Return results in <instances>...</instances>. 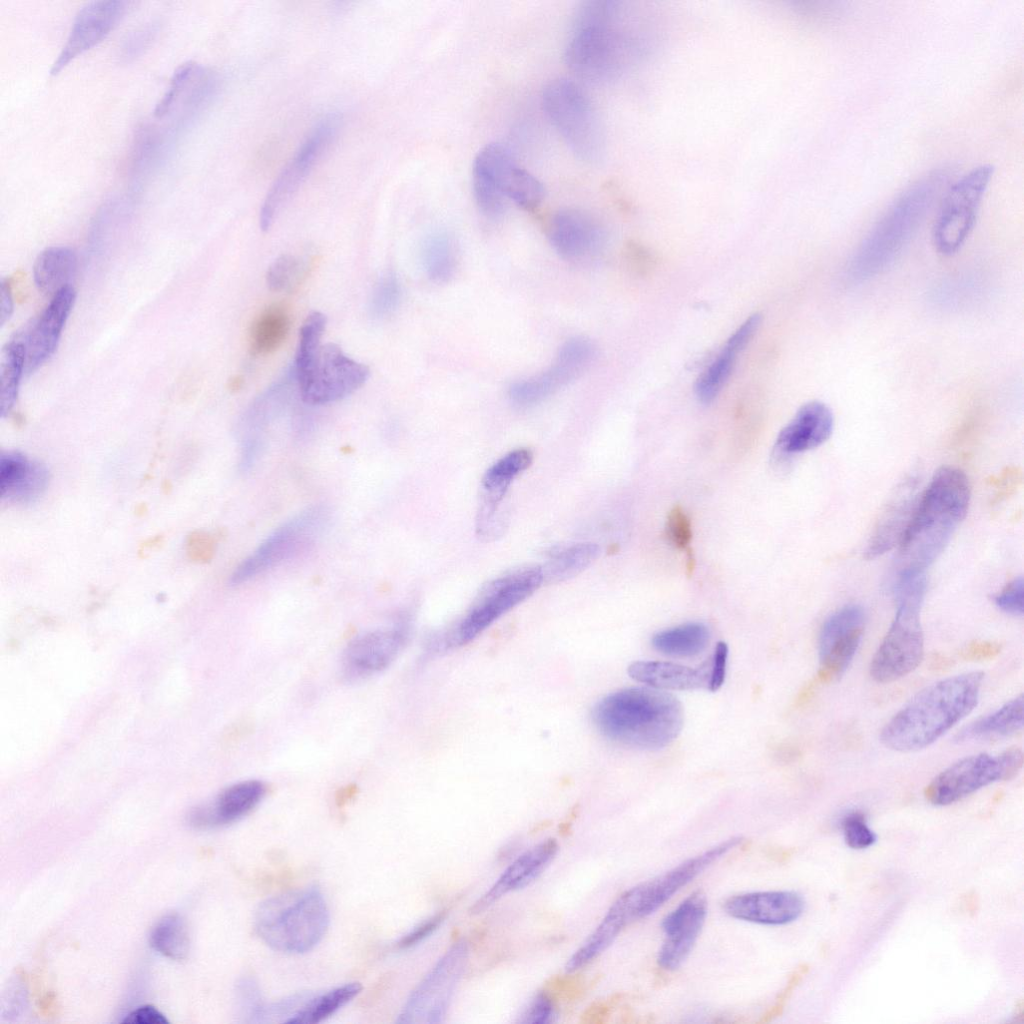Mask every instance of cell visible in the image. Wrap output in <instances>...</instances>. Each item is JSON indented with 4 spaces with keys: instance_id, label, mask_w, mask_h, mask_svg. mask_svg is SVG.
Wrapping results in <instances>:
<instances>
[{
    "instance_id": "1",
    "label": "cell",
    "mask_w": 1024,
    "mask_h": 1024,
    "mask_svg": "<svg viewBox=\"0 0 1024 1024\" xmlns=\"http://www.w3.org/2000/svg\"><path fill=\"white\" fill-rule=\"evenodd\" d=\"M969 502L970 485L961 470L943 467L934 474L898 543L897 579L924 573L965 518Z\"/></svg>"
},
{
    "instance_id": "2",
    "label": "cell",
    "mask_w": 1024,
    "mask_h": 1024,
    "mask_svg": "<svg viewBox=\"0 0 1024 1024\" xmlns=\"http://www.w3.org/2000/svg\"><path fill=\"white\" fill-rule=\"evenodd\" d=\"M983 678V672H967L919 691L883 727L881 742L899 752L931 745L975 708Z\"/></svg>"
},
{
    "instance_id": "3",
    "label": "cell",
    "mask_w": 1024,
    "mask_h": 1024,
    "mask_svg": "<svg viewBox=\"0 0 1024 1024\" xmlns=\"http://www.w3.org/2000/svg\"><path fill=\"white\" fill-rule=\"evenodd\" d=\"M615 1H588L576 10L564 59L579 79L593 84L618 78L629 64L638 40Z\"/></svg>"
},
{
    "instance_id": "4",
    "label": "cell",
    "mask_w": 1024,
    "mask_h": 1024,
    "mask_svg": "<svg viewBox=\"0 0 1024 1024\" xmlns=\"http://www.w3.org/2000/svg\"><path fill=\"white\" fill-rule=\"evenodd\" d=\"M597 729L619 744L661 749L680 733L684 713L673 695L648 687L626 688L602 698L593 708Z\"/></svg>"
},
{
    "instance_id": "5",
    "label": "cell",
    "mask_w": 1024,
    "mask_h": 1024,
    "mask_svg": "<svg viewBox=\"0 0 1024 1024\" xmlns=\"http://www.w3.org/2000/svg\"><path fill=\"white\" fill-rule=\"evenodd\" d=\"M949 176L945 169L934 170L901 193L851 259L848 272L853 280L863 281L877 275L897 257L946 187Z\"/></svg>"
},
{
    "instance_id": "6",
    "label": "cell",
    "mask_w": 1024,
    "mask_h": 1024,
    "mask_svg": "<svg viewBox=\"0 0 1024 1024\" xmlns=\"http://www.w3.org/2000/svg\"><path fill=\"white\" fill-rule=\"evenodd\" d=\"M329 910L321 891L310 886L280 893L257 908L254 926L272 949L290 954L312 950L329 927Z\"/></svg>"
},
{
    "instance_id": "7",
    "label": "cell",
    "mask_w": 1024,
    "mask_h": 1024,
    "mask_svg": "<svg viewBox=\"0 0 1024 1024\" xmlns=\"http://www.w3.org/2000/svg\"><path fill=\"white\" fill-rule=\"evenodd\" d=\"M925 590L923 575L896 581V613L870 664V675L876 682L898 680L920 664L924 653L920 610Z\"/></svg>"
},
{
    "instance_id": "8",
    "label": "cell",
    "mask_w": 1024,
    "mask_h": 1024,
    "mask_svg": "<svg viewBox=\"0 0 1024 1024\" xmlns=\"http://www.w3.org/2000/svg\"><path fill=\"white\" fill-rule=\"evenodd\" d=\"M472 186L479 210L491 219L503 214L508 200L525 210H534L545 196L542 183L499 143L487 144L477 153Z\"/></svg>"
},
{
    "instance_id": "9",
    "label": "cell",
    "mask_w": 1024,
    "mask_h": 1024,
    "mask_svg": "<svg viewBox=\"0 0 1024 1024\" xmlns=\"http://www.w3.org/2000/svg\"><path fill=\"white\" fill-rule=\"evenodd\" d=\"M543 110L575 156L586 162L599 159L603 136L595 110L582 88L559 78L550 81L542 93Z\"/></svg>"
},
{
    "instance_id": "10",
    "label": "cell",
    "mask_w": 1024,
    "mask_h": 1024,
    "mask_svg": "<svg viewBox=\"0 0 1024 1024\" xmlns=\"http://www.w3.org/2000/svg\"><path fill=\"white\" fill-rule=\"evenodd\" d=\"M329 519L326 507L313 506L286 521L234 569L230 585L245 583L303 552L324 532Z\"/></svg>"
},
{
    "instance_id": "11",
    "label": "cell",
    "mask_w": 1024,
    "mask_h": 1024,
    "mask_svg": "<svg viewBox=\"0 0 1024 1024\" xmlns=\"http://www.w3.org/2000/svg\"><path fill=\"white\" fill-rule=\"evenodd\" d=\"M1022 765L1023 753L1017 747L996 756L981 753L965 757L932 779L924 796L933 805H950L991 783L1013 778Z\"/></svg>"
},
{
    "instance_id": "12",
    "label": "cell",
    "mask_w": 1024,
    "mask_h": 1024,
    "mask_svg": "<svg viewBox=\"0 0 1024 1024\" xmlns=\"http://www.w3.org/2000/svg\"><path fill=\"white\" fill-rule=\"evenodd\" d=\"M544 582L540 566H526L486 584L450 637L453 646L465 645L505 613L531 596Z\"/></svg>"
},
{
    "instance_id": "13",
    "label": "cell",
    "mask_w": 1024,
    "mask_h": 1024,
    "mask_svg": "<svg viewBox=\"0 0 1024 1024\" xmlns=\"http://www.w3.org/2000/svg\"><path fill=\"white\" fill-rule=\"evenodd\" d=\"M992 174L991 165H980L956 180L946 191L933 228V243L940 254L951 256L966 242Z\"/></svg>"
},
{
    "instance_id": "14",
    "label": "cell",
    "mask_w": 1024,
    "mask_h": 1024,
    "mask_svg": "<svg viewBox=\"0 0 1024 1024\" xmlns=\"http://www.w3.org/2000/svg\"><path fill=\"white\" fill-rule=\"evenodd\" d=\"M293 373L300 399L309 405L341 400L359 389L370 375L366 365L334 343L321 345L308 366Z\"/></svg>"
},
{
    "instance_id": "15",
    "label": "cell",
    "mask_w": 1024,
    "mask_h": 1024,
    "mask_svg": "<svg viewBox=\"0 0 1024 1024\" xmlns=\"http://www.w3.org/2000/svg\"><path fill=\"white\" fill-rule=\"evenodd\" d=\"M468 957L466 941L455 942L414 989L397 1023L435 1024L443 1021Z\"/></svg>"
},
{
    "instance_id": "16",
    "label": "cell",
    "mask_w": 1024,
    "mask_h": 1024,
    "mask_svg": "<svg viewBox=\"0 0 1024 1024\" xmlns=\"http://www.w3.org/2000/svg\"><path fill=\"white\" fill-rule=\"evenodd\" d=\"M339 123L335 114L323 117L276 176L260 209L259 225L263 231L270 229L278 214L305 182L336 136Z\"/></svg>"
},
{
    "instance_id": "17",
    "label": "cell",
    "mask_w": 1024,
    "mask_h": 1024,
    "mask_svg": "<svg viewBox=\"0 0 1024 1024\" xmlns=\"http://www.w3.org/2000/svg\"><path fill=\"white\" fill-rule=\"evenodd\" d=\"M596 354L590 339L577 336L559 349L552 365L545 371L514 382L509 387L511 402L522 408L538 404L577 379L592 363Z\"/></svg>"
},
{
    "instance_id": "18",
    "label": "cell",
    "mask_w": 1024,
    "mask_h": 1024,
    "mask_svg": "<svg viewBox=\"0 0 1024 1024\" xmlns=\"http://www.w3.org/2000/svg\"><path fill=\"white\" fill-rule=\"evenodd\" d=\"M75 300L76 292L72 286L62 289L52 296L42 312L13 338L23 348L25 374L35 372L54 354Z\"/></svg>"
},
{
    "instance_id": "19",
    "label": "cell",
    "mask_w": 1024,
    "mask_h": 1024,
    "mask_svg": "<svg viewBox=\"0 0 1024 1024\" xmlns=\"http://www.w3.org/2000/svg\"><path fill=\"white\" fill-rule=\"evenodd\" d=\"M742 842V837H731L685 860L664 874L634 886L638 919L654 913L678 890Z\"/></svg>"
},
{
    "instance_id": "20",
    "label": "cell",
    "mask_w": 1024,
    "mask_h": 1024,
    "mask_svg": "<svg viewBox=\"0 0 1024 1024\" xmlns=\"http://www.w3.org/2000/svg\"><path fill=\"white\" fill-rule=\"evenodd\" d=\"M128 3L117 0L93 1L82 7L72 24L69 36L51 74H58L77 56L103 41L127 11Z\"/></svg>"
},
{
    "instance_id": "21",
    "label": "cell",
    "mask_w": 1024,
    "mask_h": 1024,
    "mask_svg": "<svg viewBox=\"0 0 1024 1024\" xmlns=\"http://www.w3.org/2000/svg\"><path fill=\"white\" fill-rule=\"evenodd\" d=\"M707 900L701 891L685 898L662 921L664 941L657 962L664 970L677 969L690 954L704 925Z\"/></svg>"
},
{
    "instance_id": "22",
    "label": "cell",
    "mask_w": 1024,
    "mask_h": 1024,
    "mask_svg": "<svg viewBox=\"0 0 1024 1024\" xmlns=\"http://www.w3.org/2000/svg\"><path fill=\"white\" fill-rule=\"evenodd\" d=\"M409 635L406 623L377 629L354 638L343 654V670L351 679L373 675L387 668L397 657Z\"/></svg>"
},
{
    "instance_id": "23",
    "label": "cell",
    "mask_w": 1024,
    "mask_h": 1024,
    "mask_svg": "<svg viewBox=\"0 0 1024 1024\" xmlns=\"http://www.w3.org/2000/svg\"><path fill=\"white\" fill-rule=\"evenodd\" d=\"M548 238L560 257L580 262L598 250L603 240V230L589 213L567 208L557 211L551 217Z\"/></svg>"
},
{
    "instance_id": "24",
    "label": "cell",
    "mask_w": 1024,
    "mask_h": 1024,
    "mask_svg": "<svg viewBox=\"0 0 1024 1024\" xmlns=\"http://www.w3.org/2000/svg\"><path fill=\"white\" fill-rule=\"evenodd\" d=\"M802 896L793 891H758L733 895L725 900L724 911L731 917L763 925H786L804 911Z\"/></svg>"
},
{
    "instance_id": "25",
    "label": "cell",
    "mask_w": 1024,
    "mask_h": 1024,
    "mask_svg": "<svg viewBox=\"0 0 1024 1024\" xmlns=\"http://www.w3.org/2000/svg\"><path fill=\"white\" fill-rule=\"evenodd\" d=\"M557 851V841L549 838L523 852L474 903L471 913L479 914L506 894L530 885L549 866Z\"/></svg>"
},
{
    "instance_id": "26",
    "label": "cell",
    "mask_w": 1024,
    "mask_h": 1024,
    "mask_svg": "<svg viewBox=\"0 0 1024 1024\" xmlns=\"http://www.w3.org/2000/svg\"><path fill=\"white\" fill-rule=\"evenodd\" d=\"M298 391L293 374L280 379L259 395L246 409L238 423L242 443L257 442L265 445V432L285 414Z\"/></svg>"
},
{
    "instance_id": "27",
    "label": "cell",
    "mask_w": 1024,
    "mask_h": 1024,
    "mask_svg": "<svg viewBox=\"0 0 1024 1024\" xmlns=\"http://www.w3.org/2000/svg\"><path fill=\"white\" fill-rule=\"evenodd\" d=\"M833 427L834 416L829 406L818 400L807 402L780 431L776 447L786 454L816 448L831 436Z\"/></svg>"
},
{
    "instance_id": "28",
    "label": "cell",
    "mask_w": 1024,
    "mask_h": 1024,
    "mask_svg": "<svg viewBox=\"0 0 1024 1024\" xmlns=\"http://www.w3.org/2000/svg\"><path fill=\"white\" fill-rule=\"evenodd\" d=\"M266 786L259 780H246L223 790L208 806L195 810L191 822L199 827L233 823L249 814L264 798Z\"/></svg>"
},
{
    "instance_id": "29",
    "label": "cell",
    "mask_w": 1024,
    "mask_h": 1024,
    "mask_svg": "<svg viewBox=\"0 0 1024 1024\" xmlns=\"http://www.w3.org/2000/svg\"><path fill=\"white\" fill-rule=\"evenodd\" d=\"M48 481V470L41 463L17 451L1 454V498L18 503L33 502L45 491Z\"/></svg>"
},
{
    "instance_id": "30",
    "label": "cell",
    "mask_w": 1024,
    "mask_h": 1024,
    "mask_svg": "<svg viewBox=\"0 0 1024 1024\" xmlns=\"http://www.w3.org/2000/svg\"><path fill=\"white\" fill-rule=\"evenodd\" d=\"M760 315L748 317L729 337L713 362L699 376L695 393L703 403H710L729 378L738 354L753 337L760 325Z\"/></svg>"
},
{
    "instance_id": "31",
    "label": "cell",
    "mask_w": 1024,
    "mask_h": 1024,
    "mask_svg": "<svg viewBox=\"0 0 1024 1024\" xmlns=\"http://www.w3.org/2000/svg\"><path fill=\"white\" fill-rule=\"evenodd\" d=\"M628 674L634 680L659 690L708 688L710 663L691 668L672 662L636 661L628 667Z\"/></svg>"
},
{
    "instance_id": "32",
    "label": "cell",
    "mask_w": 1024,
    "mask_h": 1024,
    "mask_svg": "<svg viewBox=\"0 0 1024 1024\" xmlns=\"http://www.w3.org/2000/svg\"><path fill=\"white\" fill-rule=\"evenodd\" d=\"M631 922L632 920L624 903L618 897L596 929L568 959L565 970L567 972H574L586 966L605 951L619 933Z\"/></svg>"
},
{
    "instance_id": "33",
    "label": "cell",
    "mask_w": 1024,
    "mask_h": 1024,
    "mask_svg": "<svg viewBox=\"0 0 1024 1024\" xmlns=\"http://www.w3.org/2000/svg\"><path fill=\"white\" fill-rule=\"evenodd\" d=\"M77 256L65 246H52L41 251L33 264V280L39 291L54 296L71 286L76 274Z\"/></svg>"
},
{
    "instance_id": "34",
    "label": "cell",
    "mask_w": 1024,
    "mask_h": 1024,
    "mask_svg": "<svg viewBox=\"0 0 1024 1024\" xmlns=\"http://www.w3.org/2000/svg\"><path fill=\"white\" fill-rule=\"evenodd\" d=\"M1023 727L1022 694L995 712L964 727L955 737L957 742L999 739L1011 736Z\"/></svg>"
},
{
    "instance_id": "35",
    "label": "cell",
    "mask_w": 1024,
    "mask_h": 1024,
    "mask_svg": "<svg viewBox=\"0 0 1024 1024\" xmlns=\"http://www.w3.org/2000/svg\"><path fill=\"white\" fill-rule=\"evenodd\" d=\"M600 548L591 542L562 546L551 550L542 569L546 582H561L577 576L599 556Z\"/></svg>"
},
{
    "instance_id": "36",
    "label": "cell",
    "mask_w": 1024,
    "mask_h": 1024,
    "mask_svg": "<svg viewBox=\"0 0 1024 1024\" xmlns=\"http://www.w3.org/2000/svg\"><path fill=\"white\" fill-rule=\"evenodd\" d=\"M533 455L525 448L515 449L487 469L481 486L485 503L501 504L513 480L532 463Z\"/></svg>"
},
{
    "instance_id": "37",
    "label": "cell",
    "mask_w": 1024,
    "mask_h": 1024,
    "mask_svg": "<svg viewBox=\"0 0 1024 1024\" xmlns=\"http://www.w3.org/2000/svg\"><path fill=\"white\" fill-rule=\"evenodd\" d=\"M290 330V316L278 304L267 307L253 321L249 342L254 355H266L277 350Z\"/></svg>"
},
{
    "instance_id": "38",
    "label": "cell",
    "mask_w": 1024,
    "mask_h": 1024,
    "mask_svg": "<svg viewBox=\"0 0 1024 1024\" xmlns=\"http://www.w3.org/2000/svg\"><path fill=\"white\" fill-rule=\"evenodd\" d=\"M708 641V628L702 623L692 622L656 633L652 645L667 656L690 657L701 653Z\"/></svg>"
},
{
    "instance_id": "39",
    "label": "cell",
    "mask_w": 1024,
    "mask_h": 1024,
    "mask_svg": "<svg viewBox=\"0 0 1024 1024\" xmlns=\"http://www.w3.org/2000/svg\"><path fill=\"white\" fill-rule=\"evenodd\" d=\"M362 989L358 982L346 983L328 992L310 995L298 1011L285 1023L314 1024L320 1023L349 1003Z\"/></svg>"
},
{
    "instance_id": "40",
    "label": "cell",
    "mask_w": 1024,
    "mask_h": 1024,
    "mask_svg": "<svg viewBox=\"0 0 1024 1024\" xmlns=\"http://www.w3.org/2000/svg\"><path fill=\"white\" fill-rule=\"evenodd\" d=\"M908 493L901 494L891 505L867 548V556L875 557L899 543L916 503Z\"/></svg>"
},
{
    "instance_id": "41",
    "label": "cell",
    "mask_w": 1024,
    "mask_h": 1024,
    "mask_svg": "<svg viewBox=\"0 0 1024 1024\" xmlns=\"http://www.w3.org/2000/svg\"><path fill=\"white\" fill-rule=\"evenodd\" d=\"M423 265L427 276L436 283H447L458 267V249L452 236L437 232L429 236L423 245Z\"/></svg>"
},
{
    "instance_id": "42",
    "label": "cell",
    "mask_w": 1024,
    "mask_h": 1024,
    "mask_svg": "<svg viewBox=\"0 0 1024 1024\" xmlns=\"http://www.w3.org/2000/svg\"><path fill=\"white\" fill-rule=\"evenodd\" d=\"M24 375V351L21 344L12 339L2 348L0 356V415L2 418L8 416L14 408Z\"/></svg>"
},
{
    "instance_id": "43",
    "label": "cell",
    "mask_w": 1024,
    "mask_h": 1024,
    "mask_svg": "<svg viewBox=\"0 0 1024 1024\" xmlns=\"http://www.w3.org/2000/svg\"><path fill=\"white\" fill-rule=\"evenodd\" d=\"M151 947L160 954L183 960L189 953L190 940L184 919L178 914L161 918L150 934Z\"/></svg>"
},
{
    "instance_id": "44",
    "label": "cell",
    "mask_w": 1024,
    "mask_h": 1024,
    "mask_svg": "<svg viewBox=\"0 0 1024 1024\" xmlns=\"http://www.w3.org/2000/svg\"><path fill=\"white\" fill-rule=\"evenodd\" d=\"M865 613L861 606L846 605L832 613L823 623L819 649L851 633L864 630Z\"/></svg>"
},
{
    "instance_id": "45",
    "label": "cell",
    "mask_w": 1024,
    "mask_h": 1024,
    "mask_svg": "<svg viewBox=\"0 0 1024 1024\" xmlns=\"http://www.w3.org/2000/svg\"><path fill=\"white\" fill-rule=\"evenodd\" d=\"M309 267L307 259L284 254L268 268L267 285L273 291L294 290L306 277Z\"/></svg>"
},
{
    "instance_id": "46",
    "label": "cell",
    "mask_w": 1024,
    "mask_h": 1024,
    "mask_svg": "<svg viewBox=\"0 0 1024 1024\" xmlns=\"http://www.w3.org/2000/svg\"><path fill=\"white\" fill-rule=\"evenodd\" d=\"M326 326V317L319 311L310 313L303 322L295 355L293 370H303L312 360L321 346V338Z\"/></svg>"
},
{
    "instance_id": "47",
    "label": "cell",
    "mask_w": 1024,
    "mask_h": 1024,
    "mask_svg": "<svg viewBox=\"0 0 1024 1024\" xmlns=\"http://www.w3.org/2000/svg\"><path fill=\"white\" fill-rule=\"evenodd\" d=\"M401 299V286L394 273L383 275L373 288L369 310L374 318L390 315L398 307Z\"/></svg>"
},
{
    "instance_id": "48",
    "label": "cell",
    "mask_w": 1024,
    "mask_h": 1024,
    "mask_svg": "<svg viewBox=\"0 0 1024 1024\" xmlns=\"http://www.w3.org/2000/svg\"><path fill=\"white\" fill-rule=\"evenodd\" d=\"M842 829L845 842L852 849H865L876 842V834L867 825L864 815L859 812L845 816Z\"/></svg>"
},
{
    "instance_id": "49",
    "label": "cell",
    "mask_w": 1024,
    "mask_h": 1024,
    "mask_svg": "<svg viewBox=\"0 0 1024 1024\" xmlns=\"http://www.w3.org/2000/svg\"><path fill=\"white\" fill-rule=\"evenodd\" d=\"M1023 579L1018 577L1009 582L994 598L996 606L1002 611L1021 616L1023 614Z\"/></svg>"
},
{
    "instance_id": "50",
    "label": "cell",
    "mask_w": 1024,
    "mask_h": 1024,
    "mask_svg": "<svg viewBox=\"0 0 1024 1024\" xmlns=\"http://www.w3.org/2000/svg\"><path fill=\"white\" fill-rule=\"evenodd\" d=\"M555 1009L552 1000L545 994L539 993L529 1003L518 1022L529 1024H546L553 1022Z\"/></svg>"
},
{
    "instance_id": "51",
    "label": "cell",
    "mask_w": 1024,
    "mask_h": 1024,
    "mask_svg": "<svg viewBox=\"0 0 1024 1024\" xmlns=\"http://www.w3.org/2000/svg\"><path fill=\"white\" fill-rule=\"evenodd\" d=\"M667 535L678 548H685L691 540V523L680 507H675L668 515Z\"/></svg>"
},
{
    "instance_id": "52",
    "label": "cell",
    "mask_w": 1024,
    "mask_h": 1024,
    "mask_svg": "<svg viewBox=\"0 0 1024 1024\" xmlns=\"http://www.w3.org/2000/svg\"><path fill=\"white\" fill-rule=\"evenodd\" d=\"M214 551V542L209 534L202 531L192 532L186 539V554L188 558L197 563H204L211 559Z\"/></svg>"
},
{
    "instance_id": "53",
    "label": "cell",
    "mask_w": 1024,
    "mask_h": 1024,
    "mask_svg": "<svg viewBox=\"0 0 1024 1024\" xmlns=\"http://www.w3.org/2000/svg\"><path fill=\"white\" fill-rule=\"evenodd\" d=\"M808 970L809 966L806 964H802L794 970L785 988L782 990V992H780L774 1005L764 1014L760 1022H769L782 1013V1010L784 1009L790 995L793 993L797 985L801 982V980L806 975Z\"/></svg>"
},
{
    "instance_id": "54",
    "label": "cell",
    "mask_w": 1024,
    "mask_h": 1024,
    "mask_svg": "<svg viewBox=\"0 0 1024 1024\" xmlns=\"http://www.w3.org/2000/svg\"><path fill=\"white\" fill-rule=\"evenodd\" d=\"M727 658L728 646L725 642H719L715 647L712 661L710 662V678L708 688L711 691L718 690L724 682Z\"/></svg>"
},
{
    "instance_id": "55",
    "label": "cell",
    "mask_w": 1024,
    "mask_h": 1024,
    "mask_svg": "<svg viewBox=\"0 0 1024 1024\" xmlns=\"http://www.w3.org/2000/svg\"><path fill=\"white\" fill-rule=\"evenodd\" d=\"M444 914L438 913L416 926L409 933L404 935L397 943L399 948H408L423 940L431 934L443 921Z\"/></svg>"
},
{
    "instance_id": "56",
    "label": "cell",
    "mask_w": 1024,
    "mask_h": 1024,
    "mask_svg": "<svg viewBox=\"0 0 1024 1024\" xmlns=\"http://www.w3.org/2000/svg\"><path fill=\"white\" fill-rule=\"evenodd\" d=\"M1001 651V645L992 641H975L969 643L962 650L963 658L967 660H986L997 656Z\"/></svg>"
},
{
    "instance_id": "57",
    "label": "cell",
    "mask_w": 1024,
    "mask_h": 1024,
    "mask_svg": "<svg viewBox=\"0 0 1024 1024\" xmlns=\"http://www.w3.org/2000/svg\"><path fill=\"white\" fill-rule=\"evenodd\" d=\"M121 1022L125 1024H166L169 1021L155 1007L144 1005L130 1012Z\"/></svg>"
},
{
    "instance_id": "58",
    "label": "cell",
    "mask_w": 1024,
    "mask_h": 1024,
    "mask_svg": "<svg viewBox=\"0 0 1024 1024\" xmlns=\"http://www.w3.org/2000/svg\"><path fill=\"white\" fill-rule=\"evenodd\" d=\"M154 33L155 29L153 25L134 32L125 41L123 46V56L127 59L136 57L143 51V48L148 45L150 39L153 38Z\"/></svg>"
},
{
    "instance_id": "59",
    "label": "cell",
    "mask_w": 1024,
    "mask_h": 1024,
    "mask_svg": "<svg viewBox=\"0 0 1024 1024\" xmlns=\"http://www.w3.org/2000/svg\"><path fill=\"white\" fill-rule=\"evenodd\" d=\"M0 292V325L4 326L14 311L12 288L8 280H1Z\"/></svg>"
}]
</instances>
